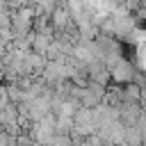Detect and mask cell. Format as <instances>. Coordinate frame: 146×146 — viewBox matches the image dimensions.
Returning <instances> with one entry per match:
<instances>
[{
  "instance_id": "6da1fadb",
  "label": "cell",
  "mask_w": 146,
  "mask_h": 146,
  "mask_svg": "<svg viewBox=\"0 0 146 146\" xmlns=\"http://www.w3.org/2000/svg\"><path fill=\"white\" fill-rule=\"evenodd\" d=\"M7 103H9V94H7V89H2V87H0V110H2Z\"/></svg>"
}]
</instances>
